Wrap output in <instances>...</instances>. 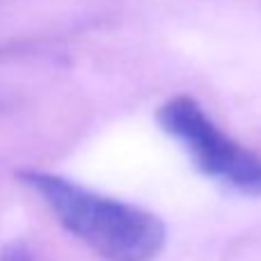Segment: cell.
<instances>
[{"instance_id": "obj_1", "label": "cell", "mask_w": 261, "mask_h": 261, "mask_svg": "<svg viewBox=\"0 0 261 261\" xmlns=\"http://www.w3.org/2000/svg\"><path fill=\"white\" fill-rule=\"evenodd\" d=\"M18 179L35 190L67 231L108 261H153L167 231L158 216L101 195L60 174L21 170Z\"/></svg>"}, {"instance_id": "obj_2", "label": "cell", "mask_w": 261, "mask_h": 261, "mask_svg": "<svg viewBox=\"0 0 261 261\" xmlns=\"http://www.w3.org/2000/svg\"><path fill=\"white\" fill-rule=\"evenodd\" d=\"M156 119L206 176L241 193L261 195V156L229 138L195 99H167Z\"/></svg>"}, {"instance_id": "obj_3", "label": "cell", "mask_w": 261, "mask_h": 261, "mask_svg": "<svg viewBox=\"0 0 261 261\" xmlns=\"http://www.w3.org/2000/svg\"><path fill=\"white\" fill-rule=\"evenodd\" d=\"M0 261H35V257H32V252L28 250L25 243L16 241V243H9L7 248L3 250Z\"/></svg>"}]
</instances>
